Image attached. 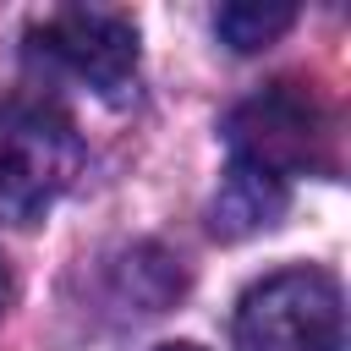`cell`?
Wrapping results in <instances>:
<instances>
[{
  "label": "cell",
  "mask_w": 351,
  "mask_h": 351,
  "mask_svg": "<svg viewBox=\"0 0 351 351\" xmlns=\"http://www.w3.org/2000/svg\"><path fill=\"white\" fill-rule=\"evenodd\" d=\"M82 170L77 126L49 104H0V219H38Z\"/></svg>",
  "instance_id": "7a4b0ae2"
},
{
  "label": "cell",
  "mask_w": 351,
  "mask_h": 351,
  "mask_svg": "<svg viewBox=\"0 0 351 351\" xmlns=\"http://www.w3.org/2000/svg\"><path fill=\"white\" fill-rule=\"evenodd\" d=\"M5 307H11V269L0 263V313H5Z\"/></svg>",
  "instance_id": "52a82bcc"
},
{
  "label": "cell",
  "mask_w": 351,
  "mask_h": 351,
  "mask_svg": "<svg viewBox=\"0 0 351 351\" xmlns=\"http://www.w3.org/2000/svg\"><path fill=\"white\" fill-rule=\"evenodd\" d=\"M154 351H203V346H192V340H176V346H154Z\"/></svg>",
  "instance_id": "ba28073f"
},
{
  "label": "cell",
  "mask_w": 351,
  "mask_h": 351,
  "mask_svg": "<svg viewBox=\"0 0 351 351\" xmlns=\"http://www.w3.org/2000/svg\"><path fill=\"white\" fill-rule=\"evenodd\" d=\"M280 214H285V181H274V176H263V170L230 159V170L219 176V192H214V203H208L214 236L236 241V236L269 230Z\"/></svg>",
  "instance_id": "5b68a950"
},
{
  "label": "cell",
  "mask_w": 351,
  "mask_h": 351,
  "mask_svg": "<svg viewBox=\"0 0 351 351\" xmlns=\"http://www.w3.org/2000/svg\"><path fill=\"white\" fill-rule=\"evenodd\" d=\"M225 143L236 165H252L274 181L335 165V121L302 82H269L225 115Z\"/></svg>",
  "instance_id": "6da1fadb"
},
{
  "label": "cell",
  "mask_w": 351,
  "mask_h": 351,
  "mask_svg": "<svg viewBox=\"0 0 351 351\" xmlns=\"http://www.w3.org/2000/svg\"><path fill=\"white\" fill-rule=\"evenodd\" d=\"M27 55L49 71L115 99L137 77V22L110 5H60L27 33Z\"/></svg>",
  "instance_id": "277c9868"
},
{
  "label": "cell",
  "mask_w": 351,
  "mask_h": 351,
  "mask_svg": "<svg viewBox=\"0 0 351 351\" xmlns=\"http://www.w3.org/2000/svg\"><path fill=\"white\" fill-rule=\"evenodd\" d=\"M241 351H346L340 285L324 269H280L236 307Z\"/></svg>",
  "instance_id": "3957f363"
},
{
  "label": "cell",
  "mask_w": 351,
  "mask_h": 351,
  "mask_svg": "<svg viewBox=\"0 0 351 351\" xmlns=\"http://www.w3.org/2000/svg\"><path fill=\"white\" fill-rule=\"evenodd\" d=\"M291 22H296V5L291 0H230V5L214 11V33L236 55H252V49L274 44Z\"/></svg>",
  "instance_id": "8992f818"
}]
</instances>
